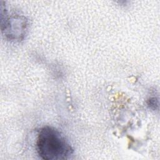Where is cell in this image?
I'll return each instance as SVG.
<instances>
[{"instance_id":"cell-1","label":"cell","mask_w":160,"mask_h":160,"mask_svg":"<svg viewBox=\"0 0 160 160\" xmlns=\"http://www.w3.org/2000/svg\"><path fill=\"white\" fill-rule=\"evenodd\" d=\"M38 155L46 160L68 159L73 148L65 136L54 127L46 126L39 130L36 139Z\"/></svg>"},{"instance_id":"cell-2","label":"cell","mask_w":160,"mask_h":160,"mask_svg":"<svg viewBox=\"0 0 160 160\" xmlns=\"http://www.w3.org/2000/svg\"><path fill=\"white\" fill-rule=\"evenodd\" d=\"M1 4V29L5 38L11 41L23 40L28 31V21L19 14L8 16L6 9Z\"/></svg>"},{"instance_id":"cell-3","label":"cell","mask_w":160,"mask_h":160,"mask_svg":"<svg viewBox=\"0 0 160 160\" xmlns=\"http://www.w3.org/2000/svg\"><path fill=\"white\" fill-rule=\"evenodd\" d=\"M148 105L149 107V108L154 110L156 108V107L158 106V100L154 97L150 98L148 101Z\"/></svg>"}]
</instances>
